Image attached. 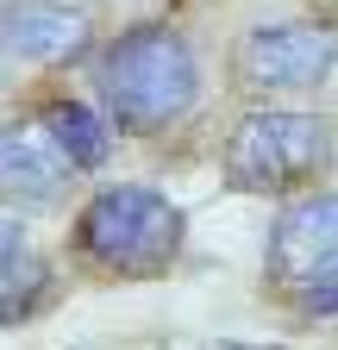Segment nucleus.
<instances>
[{
	"instance_id": "9d476101",
	"label": "nucleus",
	"mask_w": 338,
	"mask_h": 350,
	"mask_svg": "<svg viewBox=\"0 0 338 350\" xmlns=\"http://www.w3.org/2000/svg\"><path fill=\"white\" fill-rule=\"evenodd\" d=\"M294 300H301V313H320L326 319V313H338V282L332 288H307V294H294Z\"/></svg>"
},
{
	"instance_id": "423d86ee",
	"label": "nucleus",
	"mask_w": 338,
	"mask_h": 350,
	"mask_svg": "<svg viewBox=\"0 0 338 350\" xmlns=\"http://www.w3.org/2000/svg\"><path fill=\"white\" fill-rule=\"evenodd\" d=\"M69 157L51 144L44 125H0V200L7 206H51L69 188Z\"/></svg>"
},
{
	"instance_id": "6e6552de",
	"label": "nucleus",
	"mask_w": 338,
	"mask_h": 350,
	"mask_svg": "<svg viewBox=\"0 0 338 350\" xmlns=\"http://www.w3.org/2000/svg\"><path fill=\"white\" fill-rule=\"evenodd\" d=\"M44 131H51V144L69 157V169H107V157H113V119H101L81 100H57L44 113Z\"/></svg>"
},
{
	"instance_id": "f8f14e48",
	"label": "nucleus",
	"mask_w": 338,
	"mask_h": 350,
	"mask_svg": "<svg viewBox=\"0 0 338 350\" xmlns=\"http://www.w3.org/2000/svg\"><path fill=\"white\" fill-rule=\"evenodd\" d=\"M0 63H7V44H0Z\"/></svg>"
},
{
	"instance_id": "f257e3e1",
	"label": "nucleus",
	"mask_w": 338,
	"mask_h": 350,
	"mask_svg": "<svg viewBox=\"0 0 338 350\" xmlns=\"http://www.w3.org/2000/svg\"><path fill=\"white\" fill-rule=\"evenodd\" d=\"M94 88H101L107 119L119 131H163V125L194 113L200 57L176 25H132L101 51Z\"/></svg>"
},
{
	"instance_id": "1a4fd4ad",
	"label": "nucleus",
	"mask_w": 338,
	"mask_h": 350,
	"mask_svg": "<svg viewBox=\"0 0 338 350\" xmlns=\"http://www.w3.org/2000/svg\"><path fill=\"white\" fill-rule=\"evenodd\" d=\"M19 256H25V238H19V226H13V219L0 213V275H7Z\"/></svg>"
},
{
	"instance_id": "0eeeda50",
	"label": "nucleus",
	"mask_w": 338,
	"mask_h": 350,
	"mask_svg": "<svg viewBox=\"0 0 338 350\" xmlns=\"http://www.w3.org/2000/svg\"><path fill=\"white\" fill-rule=\"evenodd\" d=\"M88 13L75 7H57V0H7L0 7V44L25 63H69L88 51Z\"/></svg>"
},
{
	"instance_id": "39448f33",
	"label": "nucleus",
	"mask_w": 338,
	"mask_h": 350,
	"mask_svg": "<svg viewBox=\"0 0 338 350\" xmlns=\"http://www.w3.org/2000/svg\"><path fill=\"white\" fill-rule=\"evenodd\" d=\"M270 275L294 294L307 288H332L338 282V194H307L276 213L270 226Z\"/></svg>"
},
{
	"instance_id": "f03ea898",
	"label": "nucleus",
	"mask_w": 338,
	"mask_h": 350,
	"mask_svg": "<svg viewBox=\"0 0 338 350\" xmlns=\"http://www.w3.org/2000/svg\"><path fill=\"white\" fill-rule=\"evenodd\" d=\"M182 232H188L182 206L169 194H157V188H144V182L101 188L75 219L81 256L113 269V275H132V282L163 275L169 262H176V250H182Z\"/></svg>"
},
{
	"instance_id": "9b49d317",
	"label": "nucleus",
	"mask_w": 338,
	"mask_h": 350,
	"mask_svg": "<svg viewBox=\"0 0 338 350\" xmlns=\"http://www.w3.org/2000/svg\"><path fill=\"white\" fill-rule=\"evenodd\" d=\"M220 350H276V344H220Z\"/></svg>"
},
{
	"instance_id": "7ed1b4c3",
	"label": "nucleus",
	"mask_w": 338,
	"mask_h": 350,
	"mask_svg": "<svg viewBox=\"0 0 338 350\" xmlns=\"http://www.w3.org/2000/svg\"><path fill=\"white\" fill-rule=\"evenodd\" d=\"M332 163V119L301 107H257L226 138V182L244 194H288Z\"/></svg>"
},
{
	"instance_id": "20e7f679",
	"label": "nucleus",
	"mask_w": 338,
	"mask_h": 350,
	"mask_svg": "<svg viewBox=\"0 0 338 350\" xmlns=\"http://www.w3.org/2000/svg\"><path fill=\"white\" fill-rule=\"evenodd\" d=\"M332 69H338V25L276 19V25H250L244 44H238V81L263 88V94L320 88Z\"/></svg>"
}]
</instances>
